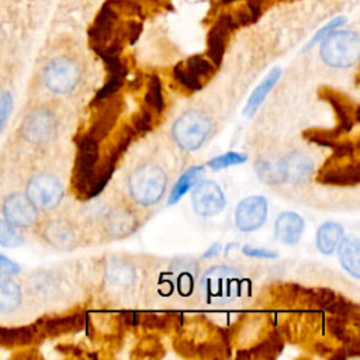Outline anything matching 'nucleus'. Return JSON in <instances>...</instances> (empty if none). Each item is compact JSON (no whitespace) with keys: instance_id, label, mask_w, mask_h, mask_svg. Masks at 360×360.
Returning a JSON list of instances; mask_svg holds the SVG:
<instances>
[{"instance_id":"f257e3e1","label":"nucleus","mask_w":360,"mask_h":360,"mask_svg":"<svg viewBox=\"0 0 360 360\" xmlns=\"http://www.w3.org/2000/svg\"><path fill=\"white\" fill-rule=\"evenodd\" d=\"M17 177L21 179L22 191L41 214L52 212L65 195L62 179L48 167H37L34 163H28Z\"/></svg>"},{"instance_id":"f03ea898","label":"nucleus","mask_w":360,"mask_h":360,"mask_svg":"<svg viewBox=\"0 0 360 360\" xmlns=\"http://www.w3.org/2000/svg\"><path fill=\"white\" fill-rule=\"evenodd\" d=\"M167 186L165 170L152 162L139 163L128 176V191L134 202L142 207L158 204Z\"/></svg>"},{"instance_id":"7ed1b4c3","label":"nucleus","mask_w":360,"mask_h":360,"mask_svg":"<svg viewBox=\"0 0 360 360\" xmlns=\"http://www.w3.org/2000/svg\"><path fill=\"white\" fill-rule=\"evenodd\" d=\"M82 80V68L69 55L59 53L48 58L39 70L41 86L55 96L70 94Z\"/></svg>"},{"instance_id":"20e7f679","label":"nucleus","mask_w":360,"mask_h":360,"mask_svg":"<svg viewBox=\"0 0 360 360\" xmlns=\"http://www.w3.org/2000/svg\"><path fill=\"white\" fill-rule=\"evenodd\" d=\"M201 294L208 304L224 305L235 301L243 285V278L233 267L218 264L210 267L200 281Z\"/></svg>"},{"instance_id":"39448f33","label":"nucleus","mask_w":360,"mask_h":360,"mask_svg":"<svg viewBox=\"0 0 360 360\" xmlns=\"http://www.w3.org/2000/svg\"><path fill=\"white\" fill-rule=\"evenodd\" d=\"M32 231L44 243L58 250H72L82 243L79 225L65 215L45 212Z\"/></svg>"},{"instance_id":"423d86ee","label":"nucleus","mask_w":360,"mask_h":360,"mask_svg":"<svg viewBox=\"0 0 360 360\" xmlns=\"http://www.w3.org/2000/svg\"><path fill=\"white\" fill-rule=\"evenodd\" d=\"M0 214L3 219L20 231L34 229L41 212L30 201L22 188L13 186L0 188Z\"/></svg>"},{"instance_id":"0eeeda50","label":"nucleus","mask_w":360,"mask_h":360,"mask_svg":"<svg viewBox=\"0 0 360 360\" xmlns=\"http://www.w3.org/2000/svg\"><path fill=\"white\" fill-rule=\"evenodd\" d=\"M322 60L339 69H346L354 65L360 53V39L354 31H332L321 45Z\"/></svg>"},{"instance_id":"6e6552de","label":"nucleus","mask_w":360,"mask_h":360,"mask_svg":"<svg viewBox=\"0 0 360 360\" xmlns=\"http://www.w3.org/2000/svg\"><path fill=\"white\" fill-rule=\"evenodd\" d=\"M210 117L200 110L183 112L172 127V135L176 143L186 150H197L211 132Z\"/></svg>"},{"instance_id":"1a4fd4ad","label":"nucleus","mask_w":360,"mask_h":360,"mask_svg":"<svg viewBox=\"0 0 360 360\" xmlns=\"http://www.w3.org/2000/svg\"><path fill=\"white\" fill-rule=\"evenodd\" d=\"M32 305L34 302L25 280L17 278L13 274L0 273V319H17Z\"/></svg>"},{"instance_id":"9d476101","label":"nucleus","mask_w":360,"mask_h":360,"mask_svg":"<svg viewBox=\"0 0 360 360\" xmlns=\"http://www.w3.org/2000/svg\"><path fill=\"white\" fill-rule=\"evenodd\" d=\"M138 225L136 211L125 201L112 204L101 218V229L111 239H122L132 235Z\"/></svg>"},{"instance_id":"9b49d317","label":"nucleus","mask_w":360,"mask_h":360,"mask_svg":"<svg viewBox=\"0 0 360 360\" xmlns=\"http://www.w3.org/2000/svg\"><path fill=\"white\" fill-rule=\"evenodd\" d=\"M193 208L200 217H214L219 214L225 204V195L221 187L212 180H201L191 193Z\"/></svg>"},{"instance_id":"f8f14e48","label":"nucleus","mask_w":360,"mask_h":360,"mask_svg":"<svg viewBox=\"0 0 360 360\" xmlns=\"http://www.w3.org/2000/svg\"><path fill=\"white\" fill-rule=\"evenodd\" d=\"M278 183H301L311 177L314 172L312 159L304 152L294 150L276 162Z\"/></svg>"},{"instance_id":"ddd939ff","label":"nucleus","mask_w":360,"mask_h":360,"mask_svg":"<svg viewBox=\"0 0 360 360\" xmlns=\"http://www.w3.org/2000/svg\"><path fill=\"white\" fill-rule=\"evenodd\" d=\"M267 218V200L262 195L243 198L235 210V224L243 232L259 229Z\"/></svg>"},{"instance_id":"4468645a","label":"nucleus","mask_w":360,"mask_h":360,"mask_svg":"<svg viewBox=\"0 0 360 360\" xmlns=\"http://www.w3.org/2000/svg\"><path fill=\"white\" fill-rule=\"evenodd\" d=\"M215 70V65L205 58L195 55L187 59L184 63H179L174 68L176 79L188 90H200L202 87V77H210Z\"/></svg>"},{"instance_id":"2eb2a0df","label":"nucleus","mask_w":360,"mask_h":360,"mask_svg":"<svg viewBox=\"0 0 360 360\" xmlns=\"http://www.w3.org/2000/svg\"><path fill=\"white\" fill-rule=\"evenodd\" d=\"M238 27L235 18L229 14L221 15L208 34V55L215 66L222 60L225 52V41L228 34Z\"/></svg>"},{"instance_id":"dca6fc26","label":"nucleus","mask_w":360,"mask_h":360,"mask_svg":"<svg viewBox=\"0 0 360 360\" xmlns=\"http://www.w3.org/2000/svg\"><path fill=\"white\" fill-rule=\"evenodd\" d=\"M304 219L291 211L283 212L274 222V233L277 240L285 245H295L304 232Z\"/></svg>"},{"instance_id":"f3484780","label":"nucleus","mask_w":360,"mask_h":360,"mask_svg":"<svg viewBox=\"0 0 360 360\" xmlns=\"http://www.w3.org/2000/svg\"><path fill=\"white\" fill-rule=\"evenodd\" d=\"M338 255H339V262L342 267L352 274L354 278H359L360 276V242L356 236H347L342 238L340 243L338 245Z\"/></svg>"},{"instance_id":"a211bd4d","label":"nucleus","mask_w":360,"mask_h":360,"mask_svg":"<svg viewBox=\"0 0 360 360\" xmlns=\"http://www.w3.org/2000/svg\"><path fill=\"white\" fill-rule=\"evenodd\" d=\"M342 238H343V228L339 224L329 221V222L322 224L318 228L316 236H315V243L321 253L330 255L336 250Z\"/></svg>"},{"instance_id":"6ab92c4d","label":"nucleus","mask_w":360,"mask_h":360,"mask_svg":"<svg viewBox=\"0 0 360 360\" xmlns=\"http://www.w3.org/2000/svg\"><path fill=\"white\" fill-rule=\"evenodd\" d=\"M115 18H117V14H115L114 7L110 6V3L104 4L100 14L97 15L93 27L89 31L90 39L96 44L104 42L112 31V25L115 22Z\"/></svg>"},{"instance_id":"aec40b11","label":"nucleus","mask_w":360,"mask_h":360,"mask_svg":"<svg viewBox=\"0 0 360 360\" xmlns=\"http://www.w3.org/2000/svg\"><path fill=\"white\" fill-rule=\"evenodd\" d=\"M280 75H281V70H280L278 68H274V69L267 75V77L256 87V90L252 93V96H250V98L248 100V104H246V107H245V110H243L245 115H252V114L257 110V107L262 104V101L264 100V97L267 96V93L273 89V86H274L276 82L278 80Z\"/></svg>"},{"instance_id":"412c9836","label":"nucleus","mask_w":360,"mask_h":360,"mask_svg":"<svg viewBox=\"0 0 360 360\" xmlns=\"http://www.w3.org/2000/svg\"><path fill=\"white\" fill-rule=\"evenodd\" d=\"M107 280L117 287H125L135 280V270L127 262L111 260L105 267Z\"/></svg>"},{"instance_id":"4be33fe9","label":"nucleus","mask_w":360,"mask_h":360,"mask_svg":"<svg viewBox=\"0 0 360 360\" xmlns=\"http://www.w3.org/2000/svg\"><path fill=\"white\" fill-rule=\"evenodd\" d=\"M201 170H202V167L201 166H197V167H190L188 170H186L181 176H180V179L177 180V183L174 184V187H173V190H172V193H170V202L173 204V202H176L177 200H180L184 194H186V191L193 186V183L195 181V179L198 177V174L201 173Z\"/></svg>"},{"instance_id":"5701e85b","label":"nucleus","mask_w":360,"mask_h":360,"mask_svg":"<svg viewBox=\"0 0 360 360\" xmlns=\"http://www.w3.org/2000/svg\"><path fill=\"white\" fill-rule=\"evenodd\" d=\"M22 243L20 229L8 224L6 219H0V245L6 248H14Z\"/></svg>"},{"instance_id":"b1692460","label":"nucleus","mask_w":360,"mask_h":360,"mask_svg":"<svg viewBox=\"0 0 360 360\" xmlns=\"http://www.w3.org/2000/svg\"><path fill=\"white\" fill-rule=\"evenodd\" d=\"M13 111V93L11 89L0 82V129L4 128Z\"/></svg>"},{"instance_id":"393cba45","label":"nucleus","mask_w":360,"mask_h":360,"mask_svg":"<svg viewBox=\"0 0 360 360\" xmlns=\"http://www.w3.org/2000/svg\"><path fill=\"white\" fill-rule=\"evenodd\" d=\"M245 160H246V155L238 153V152H228L225 155H221V156H217V158L211 159L208 162V166L211 169H224V167H228V166L243 163Z\"/></svg>"},{"instance_id":"a878e982","label":"nucleus","mask_w":360,"mask_h":360,"mask_svg":"<svg viewBox=\"0 0 360 360\" xmlns=\"http://www.w3.org/2000/svg\"><path fill=\"white\" fill-rule=\"evenodd\" d=\"M345 18L343 17H338V18H335V20H332L330 22H328L325 27H322L315 35H314V38L309 41V44H308V46H312L315 42H318L319 39H323L329 32H332V31H335L336 28H339L340 25H343L345 24Z\"/></svg>"},{"instance_id":"bb28decb","label":"nucleus","mask_w":360,"mask_h":360,"mask_svg":"<svg viewBox=\"0 0 360 360\" xmlns=\"http://www.w3.org/2000/svg\"><path fill=\"white\" fill-rule=\"evenodd\" d=\"M243 253L249 257H253V259H276L277 257V252H273V250H269V249H264V248L245 246Z\"/></svg>"},{"instance_id":"cd10ccee","label":"nucleus","mask_w":360,"mask_h":360,"mask_svg":"<svg viewBox=\"0 0 360 360\" xmlns=\"http://www.w3.org/2000/svg\"><path fill=\"white\" fill-rule=\"evenodd\" d=\"M17 271V266L10 262L7 257H3L0 255V273H4V274H13Z\"/></svg>"},{"instance_id":"c85d7f7f","label":"nucleus","mask_w":360,"mask_h":360,"mask_svg":"<svg viewBox=\"0 0 360 360\" xmlns=\"http://www.w3.org/2000/svg\"><path fill=\"white\" fill-rule=\"evenodd\" d=\"M235 21L238 25H246L249 22H252V17H250V13L248 10H239L236 13V17H235Z\"/></svg>"},{"instance_id":"c756f323","label":"nucleus","mask_w":360,"mask_h":360,"mask_svg":"<svg viewBox=\"0 0 360 360\" xmlns=\"http://www.w3.org/2000/svg\"><path fill=\"white\" fill-rule=\"evenodd\" d=\"M222 1H225V3H229V1H235V0H222Z\"/></svg>"}]
</instances>
